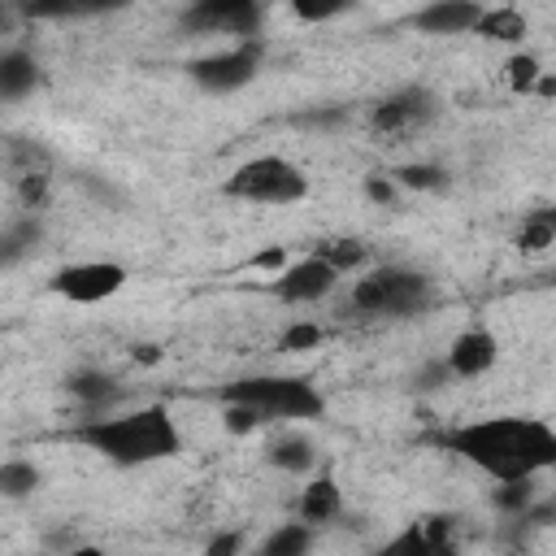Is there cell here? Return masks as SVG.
<instances>
[{"instance_id": "ffe728a7", "label": "cell", "mask_w": 556, "mask_h": 556, "mask_svg": "<svg viewBox=\"0 0 556 556\" xmlns=\"http://www.w3.org/2000/svg\"><path fill=\"white\" fill-rule=\"evenodd\" d=\"M43 486V469L35 460H0V495L4 500H30Z\"/></svg>"}, {"instance_id": "5bb4252c", "label": "cell", "mask_w": 556, "mask_h": 556, "mask_svg": "<svg viewBox=\"0 0 556 556\" xmlns=\"http://www.w3.org/2000/svg\"><path fill=\"white\" fill-rule=\"evenodd\" d=\"M39 78H43L39 61L26 48H17V43L0 48V104H17V100L35 96Z\"/></svg>"}, {"instance_id": "e575fe53", "label": "cell", "mask_w": 556, "mask_h": 556, "mask_svg": "<svg viewBox=\"0 0 556 556\" xmlns=\"http://www.w3.org/2000/svg\"><path fill=\"white\" fill-rule=\"evenodd\" d=\"M343 117H348L343 109H313V113H300L295 122H300V126H339Z\"/></svg>"}, {"instance_id": "52a82bcc", "label": "cell", "mask_w": 556, "mask_h": 556, "mask_svg": "<svg viewBox=\"0 0 556 556\" xmlns=\"http://www.w3.org/2000/svg\"><path fill=\"white\" fill-rule=\"evenodd\" d=\"M434 117H439V96H434L430 87H421V83H408V87L387 91V96L369 109V130L400 139V135H413V130L430 126Z\"/></svg>"}, {"instance_id": "1f68e13d", "label": "cell", "mask_w": 556, "mask_h": 556, "mask_svg": "<svg viewBox=\"0 0 556 556\" xmlns=\"http://www.w3.org/2000/svg\"><path fill=\"white\" fill-rule=\"evenodd\" d=\"M447 382H452V369L443 365V356L430 361V365H421V374H413V387H417V391H439V387H447Z\"/></svg>"}, {"instance_id": "44dd1931", "label": "cell", "mask_w": 556, "mask_h": 556, "mask_svg": "<svg viewBox=\"0 0 556 556\" xmlns=\"http://www.w3.org/2000/svg\"><path fill=\"white\" fill-rule=\"evenodd\" d=\"M387 174L395 178L400 191H443L447 187V169L434 161H408V165H395Z\"/></svg>"}, {"instance_id": "836d02e7", "label": "cell", "mask_w": 556, "mask_h": 556, "mask_svg": "<svg viewBox=\"0 0 556 556\" xmlns=\"http://www.w3.org/2000/svg\"><path fill=\"white\" fill-rule=\"evenodd\" d=\"M248 265H252V269H269V274H278V269L287 265V248H278V243H274V248L256 252V256H252Z\"/></svg>"}, {"instance_id": "484cf974", "label": "cell", "mask_w": 556, "mask_h": 556, "mask_svg": "<svg viewBox=\"0 0 556 556\" xmlns=\"http://www.w3.org/2000/svg\"><path fill=\"white\" fill-rule=\"evenodd\" d=\"M539 74H543V61H539L534 52H513V56L504 61V78H508V87H513L517 96H530L534 83H539Z\"/></svg>"}, {"instance_id": "f546056e", "label": "cell", "mask_w": 556, "mask_h": 556, "mask_svg": "<svg viewBox=\"0 0 556 556\" xmlns=\"http://www.w3.org/2000/svg\"><path fill=\"white\" fill-rule=\"evenodd\" d=\"M17 200H22V208H26V213H39V208L48 204V174L26 169V174H22V182H17Z\"/></svg>"}, {"instance_id": "277c9868", "label": "cell", "mask_w": 556, "mask_h": 556, "mask_svg": "<svg viewBox=\"0 0 556 556\" xmlns=\"http://www.w3.org/2000/svg\"><path fill=\"white\" fill-rule=\"evenodd\" d=\"M348 304L361 317H417L430 304V278L404 265H374L352 282Z\"/></svg>"}, {"instance_id": "83f0119b", "label": "cell", "mask_w": 556, "mask_h": 556, "mask_svg": "<svg viewBox=\"0 0 556 556\" xmlns=\"http://www.w3.org/2000/svg\"><path fill=\"white\" fill-rule=\"evenodd\" d=\"M321 343V326L317 321H291L282 334H278V352H308Z\"/></svg>"}, {"instance_id": "6da1fadb", "label": "cell", "mask_w": 556, "mask_h": 556, "mask_svg": "<svg viewBox=\"0 0 556 556\" xmlns=\"http://www.w3.org/2000/svg\"><path fill=\"white\" fill-rule=\"evenodd\" d=\"M443 447L495 482L539 478L556 465V430L543 417H478L452 426Z\"/></svg>"}, {"instance_id": "74e56055", "label": "cell", "mask_w": 556, "mask_h": 556, "mask_svg": "<svg viewBox=\"0 0 556 556\" xmlns=\"http://www.w3.org/2000/svg\"><path fill=\"white\" fill-rule=\"evenodd\" d=\"M135 361L156 365V361H161V348H156V343H139V348H135Z\"/></svg>"}, {"instance_id": "4dcf8cb0", "label": "cell", "mask_w": 556, "mask_h": 556, "mask_svg": "<svg viewBox=\"0 0 556 556\" xmlns=\"http://www.w3.org/2000/svg\"><path fill=\"white\" fill-rule=\"evenodd\" d=\"M222 421H226V430H230V434H252L256 426H265V421H261V413H252L248 404H230V400H226Z\"/></svg>"}, {"instance_id": "8992f818", "label": "cell", "mask_w": 556, "mask_h": 556, "mask_svg": "<svg viewBox=\"0 0 556 556\" xmlns=\"http://www.w3.org/2000/svg\"><path fill=\"white\" fill-rule=\"evenodd\" d=\"M261 61H265V43H261V39H239V43H230V48H222V52H208V56L191 61L187 74H191V83H195L200 91H208V96H230V91L248 87V83L261 74Z\"/></svg>"}, {"instance_id": "d590c367", "label": "cell", "mask_w": 556, "mask_h": 556, "mask_svg": "<svg viewBox=\"0 0 556 556\" xmlns=\"http://www.w3.org/2000/svg\"><path fill=\"white\" fill-rule=\"evenodd\" d=\"M17 22H22V0L17 4L13 0H0V35H9Z\"/></svg>"}, {"instance_id": "cb8c5ba5", "label": "cell", "mask_w": 556, "mask_h": 556, "mask_svg": "<svg viewBox=\"0 0 556 556\" xmlns=\"http://www.w3.org/2000/svg\"><path fill=\"white\" fill-rule=\"evenodd\" d=\"M556 243V217L547 213V208H539V213H530L526 222H521V230H517V248L521 252H547Z\"/></svg>"}, {"instance_id": "ba28073f", "label": "cell", "mask_w": 556, "mask_h": 556, "mask_svg": "<svg viewBox=\"0 0 556 556\" xmlns=\"http://www.w3.org/2000/svg\"><path fill=\"white\" fill-rule=\"evenodd\" d=\"M126 278L130 269L122 261H74V265H61L48 287L70 304H104L126 287Z\"/></svg>"}, {"instance_id": "7c38bea8", "label": "cell", "mask_w": 556, "mask_h": 556, "mask_svg": "<svg viewBox=\"0 0 556 556\" xmlns=\"http://www.w3.org/2000/svg\"><path fill=\"white\" fill-rule=\"evenodd\" d=\"M482 9L486 4H478V0H430L417 13H408V26L421 30V35H439V39H447V35H473Z\"/></svg>"}, {"instance_id": "ac0fdd59", "label": "cell", "mask_w": 556, "mask_h": 556, "mask_svg": "<svg viewBox=\"0 0 556 556\" xmlns=\"http://www.w3.org/2000/svg\"><path fill=\"white\" fill-rule=\"evenodd\" d=\"M265 460H269L274 469H282V473L308 478V473L317 469V447H313V439H304V434H282V439H274V443L265 447Z\"/></svg>"}, {"instance_id": "603a6c76", "label": "cell", "mask_w": 556, "mask_h": 556, "mask_svg": "<svg viewBox=\"0 0 556 556\" xmlns=\"http://www.w3.org/2000/svg\"><path fill=\"white\" fill-rule=\"evenodd\" d=\"M313 547V526L308 521H287V526H278L265 543H261V556H300V552H308Z\"/></svg>"}, {"instance_id": "30bf717a", "label": "cell", "mask_w": 556, "mask_h": 556, "mask_svg": "<svg viewBox=\"0 0 556 556\" xmlns=\"http://www.w3.org/2000/svg\"><path fill=\"white\" fill-rule=\"evenodd\" d=\"M334 282H339V274L317 252H308L304 261H287L274 274L269 295H278L282 304H317V300H326L334 291Z\"/></svg>"}, {"instance_id": "8d00e7d4", "label": "cell", "mask_w": 556, "mask_h": 556, "mask_svg": "<svg viewBox=\"0 0 556 556\" xmlns=\"http://www.w3.org/2000/svg\"><path fill=\"white\" fill-rule=\"evenodd\" d=\"M239 547H243V534H222V539L208 543V556H230V552H239Z\"/></svg>"}, {"instance_id": "7a4b0ae2", "label": "cell", "mask_w": 556, "mask_h": 556, "mask_svg": "<svg viewBox=\"0 0 556 556\" xmlns=\"http://www.w3.org/2000/svg\"><path fill=\"white\" fill-rule=\"evenodd\" d=\"M70 439L122 469L156 465L182 452V434L165 404H139L130 413H87L70 430Z\"/></svg>"}, {"instance_id": "4fadbf2b", "label": "cell", "mask_w": 556, "mask_h": 556, "mask_svg": "<svg viewBox=\"0 0 556 556\" xmlns=\"http://www.w3.org/2000/svg\"><path fill=\"white\" fill-rule=\"evenodd\" d=\"M135 0H22L26 22H87L104 13H122Z\"/></svg>"}, {"instance_id": "2e32d148", "label": "cell", "mask_w": 556, "mask_h": 556, "mask_svg": "<svg viewBox=\"0 0 556 556\" xmlns=\"http://www.w3.org/2000/svg\"><path fill=\"white\" fill-rule=\"evenodd\" d=\"M343 513V495H339V482L330 473H308L300 500H295V517L308 521V526H326Z\"/></svg>"}, {"instance_id": "7402d4cb", "label": "cell", "mask_w": 556, "mask_h": 556, "mask_svg": "<svg viewBox=\"0 0 556 556\" xmlns=\"http://www.w3.org/2000/svg\"><path fill=\"white\" fill-rule=\"evenodd\" d=\"M317 256L343 278V274H356L365 261H369V248L361 239H321L317 243Z\"/></svg>"}, {"instance_id": "d6a6232c", "label": "cell", "mask_w": 556, "mask_h": 556, "mask_svg": "<svg viewBox=\"0 0 556 556\" xmlns=\"http://www.w3.org/2000/svg\"><path fill=\"white\" fill-rule=\"evenodd\" d=\"M395 191H400V187H395L391 174H369V178H365V195H369L374 204H395Z\"/></svg>"}, {"instance_id": "d6986e66", "label": "cell", "mask_w": 556, "mask_h": 556, "mask_svg": "<svg viewBox=\"0 0 556 556\" xmlns=\"http://www.w3.org/2000/svg\"><path fill=\"white\" fill-rule=\"evenodd\" d=\"M473 35L495 39V43H521L530 35V22L521 17V9H482Z\"/></svg>"}, {"instance_id": "8fae6325", "label": "cell", "mask_w": 556, "mask_h": 556, "mask_svg": "<svg viewBox=\"0 0 556 556\" xmlns=\"http://www.w3.org/2000/svg\"><path fill=\"white\" fill-rule=\"evenodd\" d=\"M495 361H500V339L486 330V326H473V330H460L456 339H452V348H447V356H443V365L452 369V378H482V374H491L495 369Z\"/></svg>"}, {"instance_id": "3957f363", "label": "cell", "mask_w": 556, "mask_h": 556, "mask_svg": "<svg viewBox=\"0 0 556 556\" xmlns=\"http://www.w3.org/2000/svg\"><path fill=\"white\" fill-rule=\"evenodd\" d=\"M248 404L261 421H317L326 413L321 391L295 374H252L222 387V404Z\"/></svg>"}, {"instance_id": "5b68a950", "label": "cell", "mask_w": 556, "mask_h": 556, "mask_svg": "<svg viewBox=\"0 0 556 556\" xmlns=\"http://www.w3.org/2000/svg\"><path fill=\"white\" fill-rule=\"evenodd\" d=\"M222 195L243 200V204L287 208V204H300L308 195V174L295 161L278 156V152H265V156H252L239 169H230L226 182H222Z\"/></svg>"}, {"instance_id": "4316f807", "label": "cell", "mask_w": 556, "mask_h": 556, "mask_svg": "<svg viewBox=\"0 0 556 556\" xmlns=\"http://www.w3.org/2000/svg\"><path fill=\"white\" fill-rule=\"evenodd\" d=\"M456 517H447V513H434V517H421L417 521V530H421V539H426V552H447L456 539H452V526Z\"/></svg>"}, {"instance_id": "d4e9b609", "label": "cell", "mask_w": 556, "mask_h": 556, "mask_svg": "<svg viewBox=\"0 0 556 556\" xmlns=\"http://www.w3.org/2000/svg\"><path fill=\"white\" fill-rule=\"evenodd\" d=\"M534 500H539L534 478H508V482H500V486H495V495H491V504H495L500 513H508V517H521Z\"/></svg>"}, {"instance_id": "9c48e42d", "label": "cell", "mask_w": 556, "mask_h": 556, "mask_svg": "<svg viewBox=\"0 0 556 556\" xmlns=\"http://www.w3.org/2000/svg\"><path fill=\"white\" fill-rule=\"evenodd\" d=\"M261 9H265V0H191L178 22H182L187 30H195V35H239V39H256Z\"/></svg>"}, {"instance_id": "f1b7e54d", "label": "cell", "mask_w": 556, "mask_h": 556, "mask_svg": "<svg viewBox=\"0 0 556 556\" xmlns=\"http://www.w3.org/2000/svg\"><path fill=\"white\" fill-rule=\"evenodd\" d=\"M356 0H291V13L300 22H330L339 13H348Z\"/></svg>"}, {"instance_id": "9a60e30c", "label": "cell", "mask_w": 556, "mask_h": 556, "mask_svg": "<svg viewBox=\"0 0 556 556\" xmlns=\"http://www.w3.org/2000/svg\"><path fill=\"white\" fill-rule=\"evenodd\" d=\"M39 243H43V222L35 213L22 208L17 217H9L0 226V274L4 269H17L22 261H30L39 252Z\"/></svg>"}, {"instance_id": "e0dca14e", "label": "cell", "mask_w": 556, "mask_h": 556, "mask_svg": "<svg viewBox=\"0 0 556 556\" xmlns=\"http://www.w3.org/2000/svg\"><path fill=\"white\" fill-rule=\"evenodd\" d=\"M65 391H70L87 413H109V408L122 400L117 378L104 374V369H78V374H70V378H65Z\"/></svg>"}]
</instances>
